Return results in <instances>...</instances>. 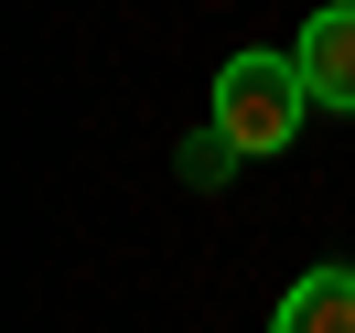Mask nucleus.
<instances>
[{
	"label": "nucleus",
	"mask_w": 355,
	"mask_h": 333,
	"mask_svg": "<svg viewBox=\"0 0 355 333\" xmlns=\"http://www.w3.org/2000/svg\"><path fill=\"white\" fill-rule=\"evenodd\" d=\"M302 118H312V87H302V65H291V54H226V65H216V118H205V129L237 140V161L291 151V129H302Z\"/></svg>",
	"instance_id": "f257e3e1"
},
{
	"label": "nucleus",
	"mask_w": 355,
	"mask_h": 333,
	"mask_svg": "<svg viewBox=\"0 0 355 333\" xmlns=\"http://www.w3.org/2000/svg\"><path fill=\"white\" fill-rule=\"evenodd\" d=\"M291 65H302L312 108L355 118V0H323V11H312V22H302V44H291Z\"/></svg>",
	"instance_id": "f03ea898"
},
{
	"label": "nucleus",
	"mask_w": 355,
	"mask_h": 333,
	"mask_svg": "<svg viewBox=\"0 0 355 333\" xmlns=\"http://www.w3.org/2000/svg\"><path fill=\"white\" fill-rule=\"evenodd\" d=\"M269 333H355V269H302L269 312Z\"/></svg>",
	"instance_id": "7ed1b4c3"
}]
</instances>
